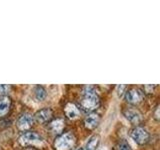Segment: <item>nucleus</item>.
Wrapping results in <instances>:
<instances>
[{
  "label": "nucleus",
  "instance_id": "10",
  "mask_svg": "<svg viewBox=\"0 0 160 150\" xmlns=\"http://www.w3.org/2000/svg\"><path fill=\"white\" fill-rule=\"evenodd\" d=\"M100 119H101V117H100L99 114L95 112L88 113L87 116L84 118V126L89 130H93L98 126Z\"/></svg>",
  "mask_w": 160,
  "mask_h": 150
},
{
  "label": "nucleus",
  "instance_id": "18",
  "mask_svg": "<svg viewBox=\"0 0 160 150\" xmlns=\"http://www.w3.org/2000/svg\"><path fill=\"white\" fill-rule=\"evenodd\" d=\"M153 117L154 119L156 120V121H159V118H160V113H159V104H157L156 106H155L154 110H153Z\"/></svg>",
  "mask_w": 160,
  "mask_h": 150
},
{
  "label": "nucleus",
  "instance_id": "20",
  "mask_svg": "<svg viewBox=\"0 0 160 150\" xmlns=\"http://www.w3.org/2000/svg\"><path fill=\"white\" fill-rule=\"evenodd\" d=\"M75 150H84L83 148H81V147H80V148H77V149H75Z\"/></svg>",
  "mask_w": 160,
  "mask_h": 150
},
{
  "label": "nucleus",
  "instance_id": "4",
  "mask_svg": "<svg viewBox=\"0 0 160 150\" xmlns=\"http://www.w3.org/2000/svg\"><path fill=\"white\" fill-rule=\"evenodd\" d=\"M130 137L139 145H144L149 142L150 134L144 127L135 126L130 130Z\"/></svg>",
  "mask_w": 160,
  "mask_h": 150
},
{
  "label": "nucleus",
  "instance_id": "12",
  "mask_svg": "<svg viewBox=\"0 0 160 150\" xmlns=\"http://www.w3.org/2000/svg\"><path fill=\"white\" fill-rule=\"evenodd\" d=\"M11 107V99L7 95L0 96V117L5 116Z\"/></svg>",
  "mask_w": 160,
  "mask_h": 150
},
{
  "label": "nucleus",
  "instance_id": "16",
  "mask_svg": "<svg viewBox=\"0 0 160 150\" xmlns=\"http://www.w3.org/2000/svg\"><path fill=\"white\" fill-rule=\"evenodd\" d=\"M11 89V86L10 85H5V84H1L0 85V96H3V95H7Z\"/></svg>",
  "mask_w": 160,
  "mask_h": 150
},
{
  "label": "nucleus",
  "instance_id": "14",
  "mask_svg": "<svg viewBox=\"0 0 160 150\" xmlns=\"http://www.w3.org/2000/svg\"><path fill=\"white\" fill-rule=\"evenodd\" d=\"M34 92H35V97H36L37 100H40V101L46 97V90L44 89V87L40 86V85L36 86Z\"/></svg>",
  "mask_w": 160,
  "mask_h": 150
},
{
  "label": "nucleus",
  "instance_id": "6",
  "mask_svg": "<svg viewBox=\"0 0 160 150\" xmlns=\"http://www.w3.org/2000/svg\"><path fill=\"white\" fill-rule=\"evenodd\" d=\"M35 122L34 116L32 114H30L28 112H24L22 114H20V116L18 117L16 121V126L20 130V131H28L31 128Z\"/></svg>",
  "mask_w": 160,
  "mask_h": 150
},
{
  "label": "nucleus",
  "instance_id": "1",
  "mask_svg": "<svg viewBox=\"0 0 160 150\" xmlns=\"http://www.w3.org/2000/svg\"><path fill=\"white\" fill-rule=\"evenodd\" d=\"M100 105V98L94 86H85L83 88L82 96L79 100L78 107L86 113H92Z\"/></svg>",
  "mask_w": 160,
  "mask_h": 150
},
{
  "label": "nucleus",
  "instance_id": "15",
  "mask_svg": "<svg viewBox=\"0 0 160 150\" xmlns=\"http://www.w3.org/2000/svg\"><path fill=\"white\" fill-rule=\"evenodd\" d=\"M117 150H132L131 146L129 145V143L126 140H120L118 145H117Z\"/></svg>",
  "mask_w": 160,
  "mask_h": 150
},
{
  "label": "nucleus",
  "instance_id": "11",
  "mask_svg": "<svg viewBox=\"0 0 160 150\" xmlns=\"http://www.w3.org/2000/svg\"><path fill=\"white\" fill-rule=\"evenodd\" d=\"M65 127V120L63 118H56L49 122V129L53 134L60 135L62 134L63 129Z\"/></svg>",
  "mask_w": 160,
  "mask_h": 150
},
{
  "label": "nucleus",
  "instance_id": "13",
  "mask_svg": "<svg viewBox=\"0 0 160 150\" xmlns=\"http://www.w3.org/2000/svg\"><path fill=\"white\" fill-rule=\"evenodd\" d=\"M100 143V136L99 135H93V136L88 140L86 143V150H96Z\"/></svg>",
  "mask_w": 160,
  "mask_h": 150
},
{
  "label": "nucleus",
  "instance_id": "19",
  "mask_svg": "<svg viewBox=\"0 0 160 150\" xmlns=\"http://www.w3.org/2000/svg\"><path fill=\"white\" fill-rule=\"evenodd\" d=\"M24 150H37V149L34 148V147H26Z\"/></svg>",
  "mask_w": 160,
  "mask_h": 150
},
{
  "label": "nucleus",
  "instance_id": "2",
  "mask_svg": "<svg viewBox=\"0 0 160 150\" xmlns=\"http://www.w3.org/2000/svg\"><path fill=\"white\" fill-rule=\"evenodd\" d=\"M76 144V137L72 132H65L58 135L54 141L55 150H72Z\"/></svg>",
  "mask_w": 160,
  "mask_h": 150
},
{
  "label": "nucleus",
  "instance_id": "7",
  "mask_svg": "<svg viewBox=\"0 0 160 150\" xmlns=\"http://www.w3.org/2000/svg\"><path fill=\"white\" fill-rule=\"evenodd\" d=\"M122 113L128 121H130L134 125H136V126H138V124H140L143 121V115L139 110H137L134 107H125L122 110Z\"/></svg>",
  "mask_w": 160,
  "mask_h": 150
},
{
  "label": "nucleus",
  "instance_id": "9",
  "mask_svg": "<svg viewBox=\"0 0 160 150\" xmlns=\"http://www.w3.org/2000/svg\"><path fill=\"white\" fill-rule=\"evenodd\" d=\"M63 110H64L65 115H66V117L71 120L78 119L80 117V114H81V110H80L77 105L73 102H68L64 106Z\"/></svg>",
  "mask_w": 160,
  "mask_h": 150
},
{
  "label": "nucleus",
  "instance_id": "3",
  "mask_svg": "<svg viewBox=\"0 0 160 150\" xmlns=\"http://www.w3.org/2000/svg\"><path fill=\"white\" fill-rule=\"evenodd\" d=\"M19 144L23 147H36L43 143V138L36 132L25 131L18 138Z\"/></svg>",
  "mask_w": 160,
  "mask_h": 150
},
{
  "label": "nucleus",
  "instance_id": "8",
  "mask_svg": "<svg viewBox=\"0 0 160 150\" xmlns=\"http://www.w3.org/2000/svg\"><path fill=\"white\" fill-rule=\"evenodd\" d=\"M34 119L39 123H49L53 119V111L51 108H43L40 109L35 113Z\"/></svg>",
  "mask_w": 160,
  "mask_h": 150
},
{
  "label": "nucleus",
  "instance_id": "5",
  "mask_svg": "<svg viewBox=\"0 0 160 150\" xmlns=\"http://www.w3.org/2000/svg\"><path fill=\"white\" fill-rule=\"evenodd\" d=\"M125 100L126 102L132 105H137L139 103H141L144 99V92L142 91V89H140L138 87H132L128 89L125 92Z\"/></svg>",
  "mask_w": 160,
  "mask_h": 150
},
{
  "label": "nucleus",
  "instance_id": "17",
  "mask_svg": "<svg viewBox=\"0 0 160 150\" xmlns=\"http://www.w3.org/2000/svg\"><path fill=\"white\" fill-rule=\"evenodd\" d=\"M127 85H118L117 86V93L119 96H122L123 94H125V92L127 91Z\"/></svg>",
  "mask_w": 160,
  "mask_h": 150
}]
</instances>
